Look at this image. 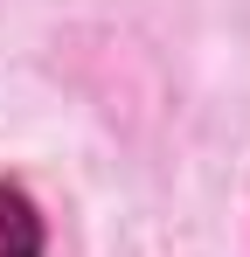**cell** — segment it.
Here are the masks:
<instances>
[{"instance_id": "1", "label": "cell", "mask_w": 250, "mask_h": 257, "mask_svg": "<svg viewBox=\"0 0 250 257\" xmlns=\"http://www.w3.org/2000/svg\"><path fill=\"white\" fill-rule=\"evenodd\" d=\"M0 257H42V215L21 188H0Z\"/></svg>"}]
</instances>
